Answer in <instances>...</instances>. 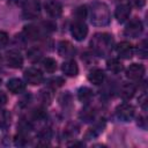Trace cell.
<instances>
[{
  "label": "cell",
  "mask_w": 148,
  "mask_h": 148,
  "mask_svg": "<svg viewBox=\"0 0 148 148\" xmlns=\"http://www.w3.org/2000/svg\"><path fill=\"white\" fill-rule=\"evenodd\" d=\"M90 46L95 54L99 57H106L111 53L114 46V39L112 35L108 32L95 34L90 40Z\"/></svg>",
  "instance_id": "cell-1"
},
{
  "label": "cell",
  "mask_w": 148,
  "mask_h": 148,
  "mask_svg": "<svg viewBox=\"0 0 148 148\" xmlns=\"http://www.w3.org/2000/svg\"><path fill=\"white\" fill-rule=\"evenodd\" d=\"M90 21L96 27L108 25L111 21L109 7L103 2H95L90 7Z\"/></svg>",
  "instance_id": "cell-2"
},
{
  "label": "cell",
  "mask_w": 148,
  "mask_h": 148,
  "mask_svg": "<svg viewBox=\"0 0 148 148\" xmlns=\"http://www.w3.org/2000/svg\"><path fill=\"white\" fill-rule=\"evenodd\" d=\"M116 117L121 121H130L133 119L135 114V109L132 104L128 103H121L119 104L114 110Z\"/></svg>",
  "instance_id": "cell-3"
},
{
  "label": "cell",
  "mask_w": 148,
  "mask_h": 148,
  "mask_svg": "<svg viewBox=\"0 0 148 148\" xmlns=\"http://www.w3.org/2000/svg\"><path fill=\"white\" fill-rule=\"evenodd\" d=\"M143 31V24L142 22L139 20V18H133L131 20L126 27H125V30H124V34L126 37H131V38H136L139 37Z\"/></svg>",
  "instance_id": "cell-4"
},
{
  "label": "cell",
  "mask_w": 148,
  "mask_h": 148,
  "mask_svg": "<svg viewBox=\"0 0 148 148\" xmlns=\"http://www.w3.org/2000/svg\"><path fill=\"white\" fill-rule=\"evenodd\" d=\"M23 76H24V80L27 83L31 84V86H37L39 83L43 82L44 80V76H43V73L39 68H36V67H29L24 71L23 73Z\"/></svg>",
  "instance_id": "cell-5"
},
{
  "label": "cell",
  "mask_w": 148,
  "mask_h": 148,
  "mask_svg": "<svg viewBox=\"0 0 148 148\" xmlns=\"http://www.w3.org/2000/svg\"><path fill=\"white\" fill-rule=\"evenodd\" d=\"M71 34L74 37L75 40H83L87 35H88V27L86 25V23L83 21H77L75 20L72 24H71Z\"/></svg>",
  "instance_id": "cell-6"
},
{
  "label": "cell",
  "mask_w": 148,
  "mask_h": 148,
  "mask_svg": "<svg viewBox=\"0 0 148 148\" xmlns=\"http://www.w3.org/2000/svg\"><path fill=\"white\" fill-rule=\"evenodd\" d=\"M40 14V7L38 1L36 0H25L24 5H23V16L25 18L32 20L36 18L37 16H39Z\"/></svg>",
  "instance_id": "cell-7"
},
{
  "label": "cell",
  "mask_w": 148,
  "mask_h": 148,
  "mask_svg": "<svg viewBox=\"0 0 148 148\" xmlns=\"http://www.w3.org/2000/svg\"><path fill=\"white\" fill-rule=\"evenodd\" d=\"M145 66L141 65V64H132L127 67L126 69V77L132 80V81H138V80H141L145 75Z\"/></svg>",
  "instance_id": "cell-8"
},
{
  "label": "cell",
  "mask_w": 148,
  "mask_h": 148,
  "mask_svg": "<svg viewBox=\"0 0 148 148\" xmlns=\"http://www.w3.org/2000/svg\"><path fill=\"white\" fill-rule=\"evenodd\" d=\"M6 64L12 68H21L23 65V57L18 51L10 50L6 53Z\"/></svg>",
  "instance_id": "cell-9"
},
{
  "label": "cell",
  "mask_w": 148,
  "mask_h": 148,
  "mask_svg": "<svg viewBox=\"0 0 148 148\" xmlns=\"http://www.w3.org/2000/svg\"><path fill=\"white\" fill-rule=\"evenodd\" d=\"M45 12L53 18H57L62 13V6L58 0H46L44 2Z\"/></svg>",
  "instance_id": "cell-10"
},
{
  "label": "cell",
  "mask_w": 148,
  "mask_h": 148,
  "mask_svg": "<svg viewBox=\"0 0 148 148\" xmlns=\"http://www.w3.org/2000/svg\"><path fill=\"white\" fill-rule=\"evenodd\" d=\"M57 50H58V54H59L60 57H62V58H68V59H71V58H73L74 54H75V47H74V45H73L71 42H68V40H61V42H59Z\"/></svg>",
  "instance_id": "cell-11"
},
{
  "label": "cell",
  "mask_w": 148,
  "mask_h": 148,
  "mask_svg": "<svg viewBox=\"0 0 148 148\" xmlns=\"http://www.w3.org/2000/svg\"><path fill=\"white\" fill-rule=\"evenodd\" d=\"M116 52L123 59H131L134 54V46L130 42H121L116 46Z\"/></svg>",
  "instance_id": "cell-12"
},
{
  "label": "cell",
  "mask_w": 148,
  "mask_h": 148,
  "mask_svg": "<svg viewBox=\"0 0 148 148\" xmlns=\"http://www.w3.org/2000/svg\"><path fill=\"white\" fill-rule=\"evenodd\" d=\"M131 14V6L128 3H120L119 6L116 7L114 10V16L119 23H124Z\"/></svg>",
  "instance_id": "cell-13"
},
{
  "label": "cell",
  "mask_w": 148,
  "mask_h": 148,
  "mask_svg": "<svg viewBox=\"0 0 148 148\" xmlns=\"http://www.w3.org/2000/svg\"><path fill=\"white\" fill-rule=\"evenodd\" d=\"M61 71L65 75L67 76H76L79 74V66L73 59H68L62 62L61 65Z\"/></svg>",
  "instance_id": "cell-14"
},
{
  "label": "cell",
  "mask_w": 148,
  "mask_h": 148,
  "mask_svg": "<svg viewBox=\"0 0 148 148\" xmlns=\"http://www.w3.org/2000/svg\"><path fill=\"white\" fill-rule=\"evenodd\" d=\"M7 89L13 94H21L25 90V83L18 77H13V79L8 80Z\"/></svg>",
  "instance_id": "cell-15"
},
{
  "label": "cell",
  "mask_w": 148,
  "mask_h": 148,
  "mask_svg": "<svg viewBox=\"0 0 148 148\" xmlns=\"http://www.w3.org/2000/svg\"><path fill=\"white\" fill-rule=\"evenodd\" d=\"M23 34L28 39H31V40H37L42 37L40 28L37 27V25H34V24L25 25L24 29H23Z\"/></svg>",
  "instance_id": "cell-16"
},
{
  "label": "cell",
  "mask_w": 148,
  "mask_h": 148,
  "mask_svg": "<svg viewBox=\"0 0 148 148\" xmlns=\"http://www.w3.org/2000/svg\"><path fill=\"white\" fill-rule=\"evenodd\" d=\"M88 80L89 82H91L92 84H96V86H99L104 82L105 80V73L104 71L99 69V68H95L92 71L89 72L88 74Z\"/></svg>",
  "instance_id": "cell-17"
},
{
  "label": "cell",
  "mask_w": 148,
  "mask_h": 148,
  "mask_svg": "<svg viewBox=\"0 0 148 148\" xmlns=\"http://www.w3.org/2000/svg\"><path fill=\"white\" fill-rule=\"evenodd\" d=\"M135 90H136V88H135V86L133 83H124L120 87L119 92H120L121 98H124V99H131L134 96Z\"/></svg>",
  "instance_id": "cell-18"
},
{
  "label": "cell",
  "mask_w": 148,
  "mask_h": 148,
  "mask_svg": "<svg viewBox=\"0 0 148 148\" xmlns=\"http://www.w3.org/2000/svg\"><path fill=\"white\" fill-rule=\"evenodd\" d=\"M104 127H105V121L102 119L101 121L96 123L91 128L88 130V132L86 133V139H92V138H96L99 133L103 132Z\"/></svg>",
  "instance_id": "cell-19"
},
{
  "label": "cell",
  "mask_w": 148,
  "mask_h": 148,
  "mask_svg": "<svg viewBox=\"0 0 148 148\" xmlns=\"http://www.w3.org/2000/svg\"><path fill=\"white\" fill-rule=\"evenodd\" d=\"M106 68H108L109 72H111V73H113V74H118V73H120V72L124 69V66H123V64H121L118 59L111 58V59H109L108 62H106Z\"/></svg>",
  "instance_id": "cell-20"
},
{
  "label": "cell",
  "mask_w": 148,
  "mask_h": 148,
  "mask_svg": "<svg viewBox=\"0 0 148 148\" xmlns=\"http://www.w3.org/2000/svg\"><path fill=\"white\" fill-rule=\"evenodd\" d=\"M92 92L94 91L90 88H88V87H81L77 90V98L82 103H88L92 98V95H94Z\"/></svg>",
  "instance_id": "cell-21"
},
{
  "label": "cell",
  "mask_w": 148,
  "mask_h": 148,
  "mask_svg": "<svg viewBox=\"0 0 148 148\" xmlns=\"http://www.w3.org/2000/svg\"><path fill=\"white\" fill-rule=\"evenodd\" d=\"M12 121V114L7 110H0V128L7 130L10 126Z\"/></svg>",
  "instance_id": "cell-22"
},
{
  "label": "cell",
  "mask_w": 148,
  "mask_h": 148,
  "mask_svg": "<svg viewBox=\"0 0 148 148\" xmlns=\"http://www.w3.org/2000/svg\"><path fill=\"white\" fill-rule=\"evenodd\" d=\"M28 143H29L28 133L18 132V134L15 135V138H14V145H15L16 147H25Z\"/></svg>",
  "instance_id": "cell-23"
},
{
  "label": "cell",
  "mask_w": 148,
  "mask_h": 148,
  "mask_svg": "<svg viewBox=\"0 0 148 148\" xmlns=\"http://www.w3.org/2000/svg\"><path fill=\"white\" fill-rule=\"evenodd\" d=\"M43 67L47 73H53L57 69V61L53 58H45L43 60Z\"/></svg>",
  "instance_id": "cell-24"
},
{
  "label": "cell",
  "mask_w": 148,
  "mask_h": 148,
  "mask_svg": "<svg viewBox=\"0 0 148 148\" xmlns=\"http://www.w3.org/2000/svg\"><path fill=\"white\" fill-rule=\"evenodd\" d=\"M80 118L83 120V121H92L94 118H95V112L92 109L90 108H84L81 112H80Z\"/></svg>",
  "instance_id": "cell-25"
},
{
  "label": "cell",
  "mask_w": 148,
  "mask_h": 148,
  "mask_svg": "<svg viewBox=\"0 0 148 148\" xmlns=\"http://www.w3.org/2000/svg\"><path fill=\"white\" fill-rule=\"evenodd\" d=\"M138 56L140 58H142V59L147 58V56H148V46H147V40L146 39H143L140 43V45L138 47Z\"/></svg>",
  "instance_id": "cell-26"
},
{
  "label": "cell",
  "mask_w": 148,
  "mask_h": 148,
  "mask_svg": "<svg viewBox=\"0 0 148 148\" xmlns=\"http://www.w3.org/2000/svg\"><path fill=\"white\" fill-rule=\"evenodd\" d=\"M28 57H29V59L30 60H32V61H38L40 58H42V52L38 50V49H31V50H29V52H28Z\"/></svg>",
  "instance_id": "cell-27"
},
{
  "label": "cell",
  "mask_w": 148,
  "mask_h": 148,
  "mask_svg": "<svg viewBox=\"0 0 148 148\" xmlns=\"http://www.w3.org/2000/svg\"><path fill=\"white\" fill-rule=\"evenodd\" d=\"M75 16H76V20L77 21H83L86 18V16H87V8H86V6L79 7L75 10Z\"/></svg>",
  "instance_id": "cell-28"
},
{
  "label": "cell",
  "mask_w": 148,
  "mask_h": 148,
  "mask_svg": "<svg viewBox=\"0 0 148 148\" xmlns=\"http://www.w3.org/2000/svg\"><path fill=\"white\" fill-rule=\"evenodd\" d=\"M59 102H60L61 105H65V106L69 105L71 102H72V96H71V94H69L68 91H65L64 94H61V96L59 97Z\"/></svg>",
  "instance_id": "cell-29"
},
{
  "label": "cell",
  "mask_w": 148,
  "mask_h": 148,
  "mask_svg": "<svg viewBox=\"0 0 148 148\" xmlns=\"http://www.w3.org/2000/svg\"><path fill=\"white\" fill-rule=\"evenodd\" d=\"M47 82H49V86H51V87H53V88H58V87H61V86L65 83L64 79H62V77H59V76L52 77V79H50Z\"/></svg>",
  "instance_id": "cell-30"
},
{
  "label": "cell",
  "mask_w": 148,
  "mask_h": 148,
  "mask_svg": "<svg viewBox=\"0 0 148 148\" xmlns=\"http://www.w3.org/2000/svg\"><path fill=\"white\" fill-rule=\"evenodd\" d=\"M8 40H9L8 34H7L6 31L0 30V49L5 47V46L7 45V43H8Z\"/></svg>",
  "instance_id": "cell-31"
},
{
  "label": "cell",
  "mask_w": 148,
  "mask_h": 148,
  "mask_svg": "<svg viewBox=\"0 0 148 148\" xmlns=\"http://www.w3.org/2000/svg\"><path fill=\"white\" fill-rule=\"evenodd\" d=\"M40 92V96H42V102H44V103H50V101H51V95L49 94V91H44V90H42V91H39Z\"/></svg>",
  "instance_id": "cell-32"
},
{
  "label": "cell",
  "mask_w": 148,
  "mask_h": 148,
  "mask_svg": "<svg viewBox=\"0 0 148 148\" xmlns=\"http://www.w3.org/2000/svg\"><path fill=\"white\" fill-rule=\"evenodd\" d=\"M138 125L142 128V130H146L147 128V120L143 116H139L138 117Z\"/></svg>",
  "instance_id": "cell-33"
},
{
  "label": "cell",
  "mask_w": 148,
  "mask_h": 148,
  "mask_svg": "<svg viewBox=\"0 0 148 148\" xmlns=\"http://www.w3.org/2000/svg\"><path fill=\"white\" fill-rule=\"evenodd\" d=\"M131 2L133 6H135L138 8H142L146 3V0H131Z\"/></svg>",
  "instance_id": "cell-34"
},
{
  "label": "cell",
  "mask_w": 148,
  "mask_h": 148,
  "mask_svg": "<svg viewBox=\"0 0 148 148\" xmlns=\"http://www.w3.org/2000/svg\"><path fill=\"white\" fill-rule=\"evenodd\" d=\"M139 101H140V104H141L142 109H143V110H147V97H146V94H143V95L139 98Z\"/></svg>",
  "instance_id": "cell-35"
},
{
  "label": "cell",
  "mask_w": 148,
  "mask_h": 148,
  "mask_svg": "<svg viewBox=\"0 0 148 148\" xmlns=\"http://www.w3.org/2000/svg\"><path fill=\"white\" fill-rule=\"evenodd\" d=\"M7 103V96L3 91H0V108H2Z\"/></svg>",
  "instance_id": "cell-36"
},
{
  "label": "cell",
  "mask_w": 148,
  "mask_h": 148,
  "mask_svg": "<svg viewBox=\"0 0 148 148\" xmlns=\"http://www.w3.org/2000/svg\"><path fill=\"white\" fill-rule=\"evenodd\" d=\"M2 65H3V60H2V57L0 56V69L2 68Z\"/></svg>",
  "instance_id": "cell-37"
},
{
  "label": "cell",
  "mask_w": 148,
  "mask_h": 148,
  "mask_svg": "<svg viewBox=\"0 0 148 148\" xmlns=\"http://www.w3.org/2000/svg\"><path fill=\"white\" fill-rule=\"evenodd\" d=\"M0 84H1V79H0Z\"/></svg>",
  "instance_id": "cell-38"
}]
</instances>
